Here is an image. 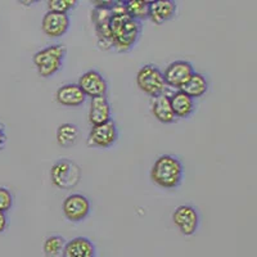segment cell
<instances>
[{
	"mask_svg": "<svg viewBox=\"0 0 257 257\" xmlns=\"http://www.w3.org/2000/svg\"><path fill=\"white\" fill-rule=\"evenodd\" d=\"M63 257H95V245L88 238H73L66 243Z\"/></svg>",
	"mask_w": 257,
	"mask_h": 257,
	"instance_id": "15",
	"label": "cell"
},
{
	"mask_svg": "<svg viewBox=\"0 0 257 257\" xmlns=\"http://www.w3.org/2000/svg\"><path fill=\"white\" fill-rule=\"evenodd\" d=\"M137 85L138 88L151 98L162 95L166 89L164 73L155 64H146L138 71Z\"/></svg>",
	"mask_w": 257,
	"mask_h": 257,
	"instance_id": "4",
	"label": "cell"
},
{
	"mask_svg": "<svg viewBox=\"0 0 257 257\" xmlns=\"http://www.w3.org/2000/svg\"><path fill=\"white\" fill-rule=\"evenodd\" d=\"M7 142V135H6V130H4V126L0 123V151L4 148V144Z\"/></svg>",
	"mask_w": 257,
	"mask_h": 257,
	"instance_id": "25",
	"label": "cell"
},
{
	"mask_svg": "<svg viewBox=\"0 0 257 257\" xmlns=\"http://www.w3.org/2000/svg\"><path fill=\"white\" fill-rule=\"evenodd\" d=\"M50 179L54 187L70 190L79 184L81 179L80 167L70 160H59L52 166Z\"/></svg>",
	"mask_w": 257,
	"mask_h": 257,
	"instance_id": "5",
	"label": "cell"
},
{
	"mask_svg": "<svg viewBox=\"0 0 257 257\" xmlns=\"http://www.w3.org/2000/svg\"><path fill=\"white\" fill-rule=\"evenodd\" d=\"M56 99L64 107H79L84 104L86 96L77 84H66L57 90Z\"/></svg>",
	"mask_w": 257,
	"mask_h": 257,
	"instance_id": "13",
	"label": "cell"
},
{
	"mask_svg": "<svg viewBox=\"0 0 257 257\" xmlns=\"http://www.w3.org/2000/svg\"><path fill=\"white\" fill-rule=\"evenodd\" d=\"M13 206V196L11 190L4 187H0V211L4 213L8 212Z\"/></svg>",
	"mask_w": 257,
	"mask_h": 257,
	"instance_id": "23",
	"label": "cell"
},
{
	"mask_svg": "<svg viewBox=\"0 0 257 257\" xmlns=\"http://www.w3.org/2000/svg\"><path fill=\"white\" fill-rule=\"evenodd\" d=\"M66 47L61 44L50 45L39 50L34 56V64L38 68V72L41 77H52L56 75L63 66L64 57H66Z\"/></svg>",
	"mask_w": 257,
	"mask_h": 257,
	"instance_id": "3",
	"label": "cell"
},
{
	"mask_svg": "<svg viewBox=\"0 0 257 257\" xmlns=\"http://www.w3.org/2000/svg\"><path fill=\"white\" fill-rule=\"evenodd\" d=\"M76 0H49L48 2V8H49V12L67 15L71 9L76 7Z\"/></svg>",
	"mask_w": 257,
	"mask_h": 257,
	"instance_id": "22",
	"label": "cell"
},
{
	"mask_svg": "<svg viewBox=\"0 0 257 257\" xmlns=\"http://www.w3.org/2000/svg\"><path fill=\"white\" fill-rule=\"evenodd\" d=\"M67 240L61 235H52L44 242V253L47 257H63Z\"/></svg>",
	"mask_w": 257,
	"mask_h": 257,
	"instance_id": "21",
	"label": "cell"
},
{
	"mask_svg": "<svg viewBox=\"0 0 257 257\" xmlns=\"http://www.w3.org/2000/svg\"><path fill=\"white\" fill-rule=\"evenodd\" d=\"M125 9L128 17L132 18V20L141 22L142 20L148 18L149 2H143V0H130V2H125Z\"/></svg>",
	"mask_w": 257,
	"mask_h": 257,
	"instance_id": "20",
	"label": "cell"
},
{
	"mask_svg": "<svg viewBox=\"0 0 257 257\" xmlns=\"http://www.w3.org/2000/svg\"><path fill=\"white\" fill-rule=\"evenodd\" d=\"M179 90L183 91L184 94H187V95L190 96L192 99L201 98V96L205 95L208 90L207 79H206L202 73L194 72Z\"/></svg>",
	"mask_w": 257,
	"mask_h": 257,
	"instance_id": "18",
	"label": "cell"
},
{
	"mask_svg": "<svg viewBox=\"0 0 257 257\" xmlns=\"http://www.w3.org/2000/svg\"><path fill=\"white\" fill-rule=\"evenodd\" d=\"M176 3L171 0H157L149 2L148 18L156 25H162L171 20L176 13Z\"/></svg>",
	"mask_w": 257,
	"mask_h": 257,
	"instance_id": "12",
	"label": "cell"
},
{
	"mask_svg": "<svg viewBox=\"0 0 257 257\" xmlns=\"http://www.w3.org/2000/svg\"><path fill=\"white\" fill-rule=\"evenodd\" d=\"M184 175V167L180 160L174 156L158 157L151 170V179L156 185L164 189H175L180 185Z\"/></svg>",
	"mask_w": 257,
	"mask_h": 257,
	"instance_id": "2",
	"label": "cell"
},
{
	"mask_svg": "<svg viewBox=\"0 0 257 257\" xmlns=\"http://www.w3.org/2000/svg\"><path fill=\"white\" fill-rule=\"evenodd\" d=\"M8 226V219H7V213L0 211V233H3Z\"/></svg>",
	"mask_w": 257,
	"mask_h": 257,
	"instance_id": "24",
	"label": "cell"
},
{
	"mask_svg": "<svg viewBox=\"0 0 257 257\" xmlns=\"http://www.w3.org/2000/svg\"><path fill=\"white\" fill-rule=\"evenodd\" d=\"M77 85L85 94V96H89L91 99L98 98V96H105L107 90H108V84L105 79L95 70L86 71L85 73H82Z\"/></svg>",
	"mask_w": 257,
	"mask_h": 257,
	"instance_id": "9",
	"label": "cell"
},
{
	"mask_svg": "<svg viewBox=\"0 0 257 257\" xmlns=\"http://www.w3.org/2000/svg\"><path fill=\"white\" fill-rule=\"evenodd\" d=\"M70 29V17L68 15L49 12L48 11L41 21V30L48 38L57 39L63 36Z\"/></svg>",
	"mask_w": 257,
	"mask_h": 257,
	"instance_id": "11",
	"label": "cell"
},
{
	"mask_svg": "<svg viewBox=\"0 0 257 257\" xmlns=\"http://www.w3.org/2000/svg\"><path fill=\"white\" fill-rule=\"evenodd\" d=\"M118 139V130L113 121H108L102 125L91 126L88 137V144L94 148H109Z\"/></svg>",
	"mask_w": 257,
	"mask_h": 257,
	"instance_id": "6",
	"label": "cell"
},
{
	"mask_svg": "<svg viewBox=\"0 0 257 257\" xmlns=\"http://www.w3.org/2000/svg\"><path fill=\"white\" fill-rule=\"evenodd\" d=\"M112 109L108 99L105 96H98L90 100V109H89V122L91 126L102 125L111 121Z\"/></svg>",
	"mask_w": 257,
	"mask_h": 257,
	"instance_id": "14",
	"label": "cell"
},
{
	"mask_svg": "<svg viewBox=\"0 0 257 257\" xmlns=\"http://www.w3.org/2000/svg\"><path fill=\"white\" fill-rule=\"evenodd\" d=\"M162 73H164L166 86L169 85L171 88L180 89L194 73V68H193L192 63L187 61H175L170 63L165 72Z\"/></svg>",
	"mask_w": 257,
	"mask_h": 257,
	"instance_id": "10",
	"label": "cell"
},
{
	"mask_svg": "<svg viewBox=\"0 0 257 257\" xmlns=\"http://www.w3.org/2000/svg\"><path fill=\"white\" fill-rule=\"evenodd\" d=\"M170 104L176 118H187L194 112V99L178 90L169 96Z\"/></svg>",
	"mask_w": 257,
	"mask_h": 257,
	"instance_id": "16",
	"label": "cell"
},
{
	"mask_svg": "<svg viewBox=\"0 0 257 257\" xmlns=\"http://www.w3.org/2000/svg\"><path fill=\"white\" fill-rule=\"evenodd\" d=\"M66 219L72 222H80L88 217L90 212V202L82 194H70L62 205Z\"/></svg>",
	"mask_w": 257,
	"mask_h": 257,
	"instance_id": "8",
	"label": "cell"
},
{
	"mask_svg": "<svg viewBox=\"0 0 257 257\" xmlns=\"http://www.w3.org/2000/svg\"><path fill=\"white\" fill-rule=\"evenodd\" d=\"M151 109H152V114L155 116V118H157L160 122L173 123L176 121V117L171 108V104H170L169 95L162 94L157 98H153Z\"/></svg>",
	"mask_w": 257,
	"mask_h": 257,
	"instance_id": "17",
	"label": "cell"
},
{
	"mask_svg": "<svg viewBox=\"0 0 257 257\" xmlns=\"http://www.w3.org/2000/svg\"><path fill=\"white\" fill-rule=\"evenodd\" d=\"M173 221L183 235L190 237L198 229V212H197V210L193 206L181 205L174 211Z\"/></svg>",
	"mask_w": 257,
	"mask_h": 257,
	"instance_id": "7",
	"label": "cell"
},
{
	"mask_svg": "<svg viewBox=\"0 0 257 257\" xmlns=\"http://www.w3.org/2000/svg\"><path fill=\"white\" fill-rule=\"evenodd\" d=\"M80 130L75 123H62L57 128V143L63 148H70L79 141Z\"/></svg>",
	"mask_w": 257,
	"mask_h": 257,
	"instance_id": "19",
	"label": "cell"
},
{
	"mask_svg": "<svg viewBox=\"0 0 257 257\" xmlns=\"http://www.w3.org/2000/svg\"><path fill=\"white\" fill-rule=\"evenodd\" d=\"M108 29L111 34L112 48L118 52H127L135 45L141 35V22L132 20L126 13L125 2H114L111 8V17L108 21Z\"/></svg>",
	"mask_w": 257,
	"mask_h": 257,
	"instance_id": "1",
	"label": "cell"
}]
</instances>
